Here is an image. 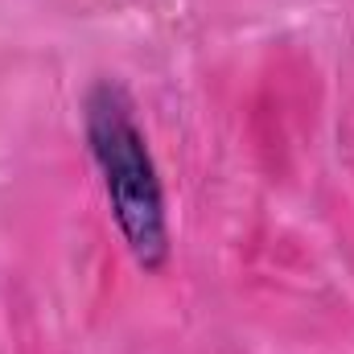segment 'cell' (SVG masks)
<instances>
[{
  "mask_svg": "<svg viewBox=\"0 0 354 354\" xmlns=\"http://www.w3.org/2000/svg\"><path fill=\"white\" fill-rule=\"evenodd\" d=\"M87 149L103 177L111 218L145 272L169 260V218L165 189L153 165L149 140L132 120V103L120 83H99L87 95Z\"/></svg>",
  "mask_w": 354,
  "mask_h": 354,
  "instance_id": "6da1fadb",
  "label": "cell"
}]
</instances>
